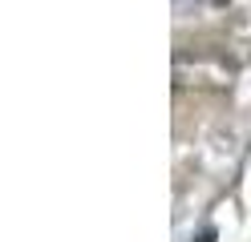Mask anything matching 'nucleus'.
I'll return each instance as SVG.
<instances>
[{
	"instance_id": "1",
	"label": "nucleus",
	"mask_w": 251,
	"mask_h": 242,
	"mask_svg": "<svg viewBox=\"0 0 251 242\" xmlns=\"http://www.w3.org/2000/svg\"><path fill=\"white\" fill-rule=\"evenodd\" d=\"M215 238H219V230H215V226H207V230H202L199 238H191V242H215Z\"/></svg>"
}]
</instances>
